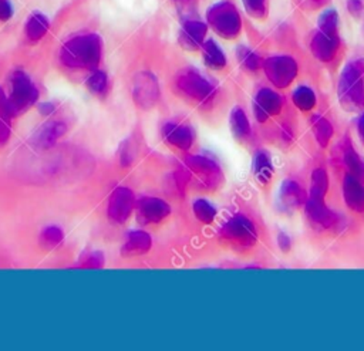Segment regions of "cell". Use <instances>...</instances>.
Masks as SVG:
<instances>
[{
    "instance_id": "1",
    "label": "cell",
    "mask_w": 364,
    "mask_h": 351,
    "mask_svg": "<svg viewBox=\"0 0 364 351\" xmlns=\"http://www.w3.org/2000/svg\"><path fill=\"white\" fill-rule=\"evenodd\" d=\"M102 55V43L98 34H80L65 41L60 50V61L74 70H95Z\"/></svg>"
},
{
    "instance_id": "35",
    "label": "cell",
    "mask_w": 364,
    "mask_h": 351,
    "mask_svg": "<svg viewBox=\"0 0 364 351\" xmlns=\"http://www.w3.org/2000/svg\"><path fill=\"white\" fill-rule=\"evenodd\" d=\"M104 266V254L101 252H92L90 253L85 260L81 263V267L84 269H101Z\"/></svg>"
},
{
    "instance_id": "31",
    "label": "cell",
    "mask_w": 364,
    "mask_h": 351,
    "mask_svg": "<svg viewBox=\"0 0 364 351\" xmlns=\"http://www.w3.org/2000/svg\"><path fill=\"white\" fill-rule=\"evenodd\" d=\"M237 60L239 63L249 71H257L262 68L263 65V60L249 47H245V45H240L237 47Z\"/></svg>"
},
{
    "instance_id": "40",
    "label": "cell",
    "mask_w": 364,
    "mask_h": 351,
    "mask_svg": "<svg viewBox=\"0 0 364 351\" xmlns=\"http://www.w3.org/2000/svg\"><path fill=\"white\" fill-rule=\"evenodd\" d=\"M38 108H40V112L43 114V115H51L53 112H54V104H51V102H41L40 105H38Z\"/></svg>"
},
{
    "instance_id": "42",
    "label": "cell",
    "mask_w": 364,
    "mask_h": 351,
    "mask_svg": "<svg viewBox=\"0 0 364 351\" xmlns=\"http://www.w3.org/2000/svg\"><path fill=\"white\" fill-rule=\"evenodd\" d=\"M7 1H9V0H0V6H3V4L7 3Z\"/></svg>"
},
{
    "instance_id": "9",
    "label": "cell",
    "mask_w": 364,
    "mask_h": 351,
    "mask_svg": "<svg viewBox=\"0 0 364 351\" xmlns=\"http://www.w3.org/2000/svg\"><path fill=\"white\" fill-rule=\"evenodd\" d=\"M136 199L134 192L127 186H118L108 198L107 216L115 225H125L135 212Z\"/></svg>"
},
{
    "instance_id": "44",
    "label": "cell",
    "mask_w": 364,
    "mask_h": 351,
    "mask_svg": "<svg viewBox=\"0 0 364 351\" xmlns=\"http://www.w3.org/2000/svg\"><path fill=\"white\" fill-rule=\"evenodd\" d=\"M179 1H186V0H179Z\"/></svg>"
},
{
    "instance_id": "5",
    "label": "cell",
    "mask_w": 364,
    "mask_h": 351,
    "mask_svg": "<svg viewBox=\"0 0 364 351\" xmlns=\"http://www.w3.org/2000/svg\"><path fill=\"white\" fill-rule=\"evenodd\" d=\"M219 237L233 249H250L257 240V232L253 222L245 215L229 217L219 229Z\"/></svg>"
},
{
    "instance_id": "25",
    "label": "cell",
    "mask_w": 364,
    "mask_h": 351,
    "mask_svg": "<svg viewBox=\"0 0 364 351\" xmlns=\"http://www.w3.org/2000/svg\"><path fill=\"white\" fill-rule=\"evenodd\" d=\"M253 173L260 183H267L273 175V165L266 151H257L253 158Z\"/></svg>"
},
{
    "instance_id": "13",
    "label": "cell",
    "mask_w": 364,
    "mask_h": 351,
    "mask_svg": "<svg viewBox=\"0 0 364 351\" xmlns=\"http://www.w3.org/2000/svg\"><path fill=\"white\" fill-rule=\"evenodd\" d=\"M284 105L283 97L273 88L263 87L257 90L253 98V114L259 122H266L270 117L282 112Z\"/></svg>"
},
{
    "instance_id": "3",
    "label": "cell",
    "mask_w": 364,
    "mask_h": 351,
    "mask_svg": "<svg viewBox=\"0 0 364 351\" xmlns=\"http://www.w3.org/2000/svg\"><path fill=\"white\" fill-rule=\"evenodd\" d=\"M208 24L216 34L232 40L240 34L242 17L236 6L229 0H222L212 4L206 13Z\"/></svg>"
},
{
    "instance_id": "4",
    "label": "cell",
    "mask_w": 364,
    "mask_h": 351,
    "mask_svg": "<svg viewBox=\"0 0 364 351\" xmlns=\"http://www.w3.org/2000/svg\"><path fill=\"white\" fill-rule=\"evenodd\" d=\"M183 165L189 179H192L202 189H216L223 180V172L219 163L210 156L199 153L188 155Z\"/></svg>"
},
{
    "instance_id": "7",
    "label": "cell",
    "mask_w": 364,
    "mask_h": 351,
    "mask_svg": "<svg viewBox=\"0 0 364 351\" xmlns=\"http://www.w3.org/2000/svg\"><path fill=\"white\" fill-rule=\"evenodd\" d=\"M263 72L269 82L276 88L289 87L297 77V61L286 54H274L263 60Z\"/></svg>"
},
{
    "instance_id": "20",
    "label": "cell",
    "mask_w": 364,
    "mask_h": 351,
    "mask_svg": "<svg viewBox=\"0 0 364 351\" xmlns=\"http://www.w3.org/2000/svg\"><path fill=\"white\" fill-rule=\"evenodd\" d=\"M208 27L199 20H188L179 31V44L185 50H198L205 43Z\"/></svg>"
},
{
    "instance_id": "23",
    "label": "cell",
    "mask_w": 364,
    "mask_h": 351,
    "mask_svg": "<svg viewBox=\"0 0 364 351\" xmlns=\"http://www.w3.org/2000/svg\"><path fill=\"white\" fill-rule=\"evenodd\" d=\"M310 126H311L316 142L321 148H326L330 144L333 134H334V129H333V125L330 124V121L327 118H324L323 115L316 114L310 119Z\"/></svg>"
},
{
    "instance_id": "36",
    "label": "cell",
    "mask_w": 364,
    "mask_h": 351,
    "mask_svg": "<svg viewBox=\"0 0 364 351\" xmlns=\"http://www.w3.org/2000/svg\"><path fill=\"white\" fill-rule=\"evenodd\" d=\"M134 153L135 152L132 149V144L129 141H124L121 144V148H119V162L124 166H128L134 161Z\"/></svg>"
},
{
    "instance_id": "14",
    "label": "cell",
    "mask_w": 364,
    "mask_h": 351,
    "mask_svg": "<svg viewBox=\"0 0 364 351\" xmlns=\"http://www.w3.org/2000/svg\"><path fill=\"white\" fill-rule=\"evenodd\" d=\"M340 48L338 31H328L317 28L310 40V50L313 55L321 63H330L336 58Z\"/></svg>"
},
{
    "instance_id": "2",
    "label": "cell",
    "mask_w": 364,
    "mask_h": 351,
    "mask_svg": "<svg viewBox=\"0 0 364 351\" xmlns=\"http://www.w3.org/2000/svg\"><path fill=\"white\" fill-rule=\"evenodd\" d=\"M337 92L346 111H364V60H354L344 65Z\"/></svg>"
},
{
    "instance_id": "26",
    "label": "cell",
    "mask_w": 364,
    "mask_h": 351,
    "mask_svg": "<svg viewBox=\"0 0 364 351\" xmlns=\"http://www.w3.org/2000/svg\"><path fill=\"white\" fill-rule=\"evenodd\" d=\"M291 101L294 107H297L300 111H311L316 104L317 98L314 91L309 85H299L291 92Z\"/></svg>"
},
{
    "instance_id": "19",
    "label": "cell",
    "mask_w": 364,
    "mask_h": 351,
    "mask_svg": "<svg viewBox=\"0 0 364 351\" xmlns=\"http://www.w3.org/2000/svg\"><path fill=\"white\" fill-rule=\"evenodd\" d=\"M152 247V237L142 229H132L127 232L121 246V254L124 257H135L148 253Z\"/></svg>"
},
{
    "instance_id": "27",
    "label": "cell",
    "mask_w": 364,
    "mask_h": 351,
    "mask_svg": "<svg viewBox=\"0 0 364 351\" xmlns=\"http://www.w3.org/2000/svg\"><path fill=\"white\" fill-rule=\"evenodd\" d=\"M328 175L326 169L323 168H316L311 172V180H310V189H309V196L313 198H324L328 192Z\"/></svg>"
},
{
    "instance_id": "17",
    "label": "cell",
    "mask_w": 364,
    "mask_h": 351,
    "mask_svg": "<svg viewBox=\"0 0 364 351\" xmlns=\"http://www.w3.org/2000/svg\"><path fill=\"white\" fill-rule=\"evenodd\" d=\"M343 198L350 210L364 212V182L350 172L343 178Z\"/></svg>"
},
{
    "instance_id": "28",
    "label": "cell",
    "mask_w": 364,
    "mask_h": 351,
    "mask_svg": "<svg viewBox=\"0 0 364 351\" xmlns=\"http://www.w3.org/2000/svg\"><path fill=\"white\" fill-rule=\"evenodd\" d=\"M343 162L350 173H353L364 182V161L353 146H347L343 151Z\"/></svg>"
},
{
    "instance_id": "22",
    "label": "cell",
    "mask_w": 364,
    "mask_h": 351,
    "mask_svg": "<svg viewBox=\"0 0 364 351\" xmlns=\"http://www.w3.org/2000/svg\"><path fill=\"white\" fill-rule=\"evenodd\" d=\"M229 124H230L232 134L235 135L236 139H239V141H246V139L250 136V134H252V126H250L249 118H247L246 112L243 111V108L235 107V108L230 111Z\"/></svg>"
},
{
    "instance_id": "6",
    "label": "cell",
    "mask_w": 364,
    "mask_h": 351,
    "mask_svg": "<svg viewBox=\"0 0 364 351\" xmlns=\"http://www.w3.org/2000/svg\"><path fill=\"white\" fill-rule=\"evenodd\" d=\"M178 90L200 104H209L216 95L215 85L195 68H186L176 77Z\"/></svg>"
},
{
    "instance_id": "12",
    "label": "cell",
    "mask_w": 364,
    "mask_h": 351,
    "mask_svg": "<svg viewBox=\"0 0 364 351\" xmlns=\"http://www.w3.org/2000/svg\"><path fill=\"white\" fill-rule=\"evenodd\" d=\"M304 209L310 225L317 230L333 229L340 225V216L326 205L324 198L307 196Z\"/></svg>"
},
{
    "instance_id": "8",
    "label": "cell",
    "mask_w": 364,
    "mask_h": 351,
    "mask_svg": "<svg viewBox=\"0 0 364 351\" xmlns=\"http://www.w3.org/2000/svg\"><path fill=\"white\" fill-rule=\"evenodd\" d=\"M38 98V91L31 81V78L21 70H16L10 78V95L9 99L14 109V114L18 115L36 104Z\"/></svg>"
},
{
    "instance_id": "10",
    "label": "cell",
    "mask_w": 364,
    "mask_h": 351,
    "mask_svg": "<svg viewBox=\"0 0 364 351\" xmlns=\"http://www.w3.org/2000/svg\"><path fill=\"white\" fill-rule=\"evenodd\" d=\"M132 98L142 109H151L159 99V84L152 72L142 71L134 77Z\"/></svg>"
},
{
    "instance_id": "24",
    "label": "cell",
    "mask_w": 364,
    "mask_h": 351,
    "mask_svg": "<svg viewBox=\"0 0 364 351\" xmlns=\"http://www.w3.org/2000/svg\"><path fill=\"white\" fill-rule=\"evenodd\" d=\"M48 30V20L41 13H33L26 23L24 33L30 41H38Z\"/></svg>"
},
{
    "instance_id": "38",
    "label": "cell",
    "mask_w": 364,
    "mask_h": 351,
    "mask_svg": "<svg viewBox=\"0 0 364 351\" xmlns=\"http://www.w3.org/2000/svg\"><path fill=\"white\" fill-rule=\"evenodd\" d=\"M347 10L351 16L360 17L364 10V4L361 0H347Z\"/></svg>"
},
{
    "instance_id": "37",
    "label": "cell",
    "mask_w": 364,
    "mask_h": 351,
    "mask_svg": "<svg viewBox=\"0 0 364 351\" xmlns=\"http://www.w3.org/2000/svg\"><path fill=\"white\" fill-rule=\"evenodd\" d=\"M11 119L10 117L0 115V145H4L11 135Z\"/></svg>"
},
{
    "instance_id": "34",
    "label": "cell",
    "mask_w": 364,
    "mask_h": 351,
    "mask_svg": "<svg viewBox=\"0 0 364 351\" xmlns=\"http://www.w3.org/2000/svg\"><path fill=\"white\" fill-rule=\"evenodd\" d=\"M40 237H41L43 244H46L48 247H54V246L60 244L61 240L64 239V232L58 226H47L43 229Z\"/></svg>"
},
{
    "instance_id": "41",
    "label": "cell",
    "mask_w": 364,
    "mask_h": 351,
    "mask_svg": "<svg viewBox=\"0 0 364 351\" xmlns=\"http://www.w3.org/2000/svg\"><path fill=\"white\" fill-rule=\"evenodd\" d=\"M357 131H358V135L361 138V141L364 142V112L361 114V117L358 118V122H357Z\"/></svg>"
},
{
    "instance_id": "18",
    "label": "cell",
    "mask_w": 364,
    "mask_h": 351,
    "mask_svg": "<svg viewBox=\"0 0 364 351\" xmlns=\"http://www.w3.org/2000/svg\"><path fill=\"white\" fill-rule=\"evenodd\" d=\"M307 200V193L300 186L299 182L293 179H286L282 182L279 195H277V203L283 210H294L303 206Z\"/></svg>"
},
{
    "instance_id": "39",
    "label": "cell",
    "mask_w": 364,
    "mask_h": 351,
    "mask_svg": "<svg viewBox=\"0 0 364 351\" xmlns=\"http://www.w3.org/2000/svg\"><path fill=\"white\" fill-rule=\"evenodd\" d=\"M277 246L280 247L282 252H289L290 247H291V240L289 237L287 233H279L277 234Z\"/></svg>"
},
{
    "instance_id": "15",
    "label": "cell",
    "mask_w": 364,
    "mask_h": 351,
    "mask_svg": "<svg viewBox=\"0 0 364 351\" xmlns=\"http://www.w3.org/2000/svg\"><path fill=\"white\" fill-rule=\"evenodd\" d=\"M162 139L172 148L179 151H188L195 141L193 129L189 125L179 124V122H166L161 129Z\"/></svg>"
},
{
    "instance_id": "32",
    "label": "cell",
    "mask_w": 364,
    "mask_h": 351,
    "mask_svg": "<svg viewBox=\"0 0 364 351\" xmlns=\"http://www.w3.org/2000/svg\"><path fill=\"white\" fill-rule=\"evenodd\" d=\"M246 13L253 18H264L269 11V0H242Z\"/></svg>"
},
{
    "instance_id": "16",
    "label": "cell",
    "mask_w": 364,
    "mask_h": 351,
    "mask_svg": "<svg viewBox=\"0 0 364 351\" xmlns=\"http://www.w3.org/2000/svg\"><path fill=\"white\" fill-rule=\"evenodd\" d=\"M67 132V125L60 119H50L44 122L31 136V144L37 149L46 151L53 148L57 141Z\"/></svg>"
},
{
    "instance_id": "11",
    "label": "cell",
    "mask_w": 364,
    "mask_h": 351,
    "mask_svg": "<svg viewBox=\"0 0 364 351\" xmlns=\"http://www.w3.org/2000/svg\"><path fill=\"white\" fill-rule=\"evenodd\" d=\"M135 215H136L138 223L144 226L158 225L171 215V206L166 200L161 198L142 196L136 199Z\"/></svg>"
},
{
    "instance_id": "30",
    "label": "cell",
    "mask_w": 364,
    "mask_h": 351,
    "mask_svg": "<svg viewBox=\"0 0 364 351\" xmlns=\"http://www.w3.org/2000/svg\"><path fill=\"white\" fill-rule=\"evenodd\" d=\"M87 88L97 97H104L108 91V77L101 70H92L90 77L85 81Z\"/></svg>"
},
{
    "instance_id": "33",
    "label": "cell",
    "mask_w": 364,
    "mask_h": 351,
    "mask_svg": "<svg viewBox=\"0 0 364 351\" xmlns=\"http://www.w3.org/2000/svg\"><path fill=\"white\" fill-rule=\"evenodd\" d=\"M317 28L338 31V13L334 9H326L321 11L317 20Z\"/></svg>"
},
{
    "instance_id": "21",
    "label": "cell",
    "mask_w": 364,
    "mask_h": 351,
    "mask_svg": "<svg viewBox=\"0 0 364 351\" xmlns=\"http://www.w3.org/2000/svg\"><path fill=\"white\" fill-rule=\"evenodd\" d=\"M200 48H202L203 61L209 68L222 70L226 67V55L215 40H212V38L205 40V43L202 44Z\"/></svg>"
},
{
    "instance_id": "29",
    "label": "cell",
    "mask_w": 364,
    "mask_h": 351,
    "mask_svg": "<svg viewBox=\"0 0 364 351\" xmlns=\"http://www.w3.org/2000/svg\"><path fill=\"white\" fill-rule=\"evenodd\" d=\"M192 212L195 215V217L203 223V225H210L215 217H216V207L206 199H195V202L192 203Z\"/></svg>"
},
{
    "instance_id": "43",
    "label": "cell",
    "mask_w": 364,
    "mask_h": 351,
    "mask_svg": "<svg viewBox=\"0 0 364 351\" xmlns=\"http://www.w3.org/2000/svg\"><path fill=\"white\" fill-rule=\"evenodd\" d=\"M314 1H317V3H321V1H323V0H314Z\"/></svg>"
}]
</instances>
